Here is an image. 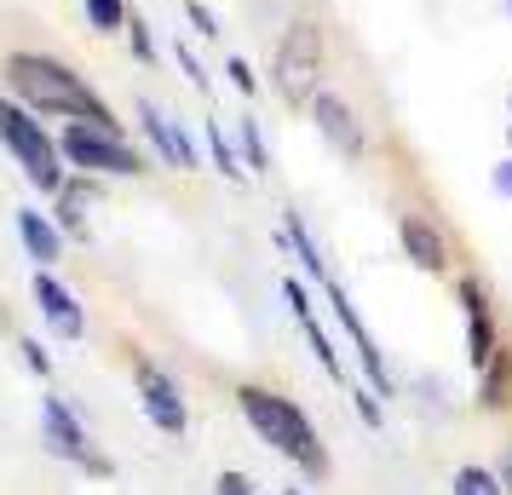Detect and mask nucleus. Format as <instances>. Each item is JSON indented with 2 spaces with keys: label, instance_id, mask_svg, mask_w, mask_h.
<instances>
[{
  "label": "nucleus",
  "instance_id": "a878e982",
  "mask_svg": "<svg viewBox=\"0 0 512 495\" xmlns=\"http://www.w3.org/2000/svg\"><path fill=\"white\" fill-rule=\"evenodd\" d=\"M213 495H254V484H248L242 472H219V484H213Z\"/></svg>",
  "mask_w": 512,
  "mask_h": 495
},
{
  "label": "nucleus",
  "instance_id": "a211bd4d",
  "mask_svg": "<svg viewBox=\"0 0 512 495\" xmlns=\"http://www.w3.org/2000/svg\"><path fill=\"white\" fill-rule=\"evenodd\" d=\"M208 150H213V162H219V173H225L231 185H242V179H248V167L236 162V144L225 139V121H208Z\"/></svg>",
  "mask_w": 512,
  "mask_h": 495
},
{
  "label": "nucleus",
  "instance_id": "f03ea898",
  "mask_svg": "<svg viewBox=\"0 0 512 495\" xmlns=\"http://www.w3.org/2000/svg\"><path fill=\"white\" fill-rule=\"evenodd\" d=\"M236 403H242L248 426H254L277 455H288V461H294L300 472H311V478L328 472V449L317 444V432H311V421L300 415V403H288L282 392H265V386H242Z\"/></svg>",
  "mask_w": 512,
  "mask_h": 495
},
{
  "label": "nucleus",
  "instance_id": "c756f323",
  "mask_svg": "<svg viewBox=\"0 0 512 495\" xmlns=\"http://www.w3.org/2000/svg\"><path fill=\"white\" fill-rule=\"evenodd\" d=\"M495 190H501V196H512V156L495 167Z\"/></svg>",
  "mask_w": 512,
  "mask_h": 495
},
{
  "label": "nucleus",
  "instance_id": "7ed1b4c3",
  "mask_svg": "<svg viewBox=\"0 0 512 495\" xmlns=\"http://www.w3.org/2000/svg\"><path fill=\"white\" fill-rule=\"evenodd\" d=\"M0 139H6L12 156H18V167H24V179L35 190H64V150H58V139L35 121L29 104L0 98Z\"/></svg>",
  "mask_w": 512,
  "mask_h": 495
},
{
  "label": "nucleus",
  "instance_id": "b1692460",
  "mask_svg": "<svg viewBox=\"0 0 512 495\" xmlns=\"http://www.w3.org/2000/svg\"><path fill=\"white\" fill-rule=\"evenodd\" d=\"M351 403H357L363 426H380V421H386V415H380V392H369V398H363V386H357V392H351Z\"/></svg>",
  "mask_w": 512,
  "mask_h": 495
},
{
  "label": "nucleus",
  "instance_id": "9d476101",
  "mask_svg": "<svg viewBox=\"0 0 512 495\" xmlns=\"http://www.w3.org/2000/svg\"><path fill=\"white\" fill-rule=\"evenodd\" d=\"M323 294H328V311L346 323V334H351V346H357V357H363V375H369V392H380V398H392V375H386V357H380V346H374V334L363 329V317L351 311V300L340 294L334 283H323Z\"/></svg>",
  "mask_w": 512,
  "mask_h": 495
},
{
  "label": "nucleus",
  "instance_id": "bb28decb",
  "mask_svg": "<svg viewBox=\"0 0 512 495\" xmlns=\"http://www.w3.org/2000/svg\"><path fill=\"white\" fill-rule=\"evenodd\" d=\"M24 363H29V369H35V375H41V380L52 375V357L41 352V340H24Z\"/></svg>",
  "mask_w": 512,
  "mask_h": 495
},
{
  "label": "nucleus",
  "instance_id": "412c9836",
  "mask_svg": "<svg viewBox=\"0 0 512 495\" xmlns=\"http://www.w3.org/2000/svg\"><path fill=\"white\" fill-rule=\"evenodd\" d=\"M455 495H507V484L484 467H461L455 472Z\"/></svg>",
  "mask_w": 512,
  "mask_h": 495
},
{
  "label": "nucleus",
  "instance_id": "20e7f679",
  "mask_svg": "<svg viewBox=\"0 0 512 495\" xmlns=\"http://www.w3.org/2000/svg\"><path fill=\"white\" fill-rule=\"evenodd\" d=\"M317 75H323V29L300 18V24L282 29V47H277V93L288 104H311V98L323 93L317 87Z\"/></svg>",
  "mask_w": 512,
  "mask_h": 495
},
{
  "label": "nucleus",
  "instance_id": "0eeeda50",
  "mask_svg": "<svg viewBox=\"0 0 512 495\" xmlns=\"http://www.w3.org/2000/svg\"><path fill=\"white\" fill-rule=\"evenodd\" d=\"M139 110V127H144V139L156 144V156H162L167 167H179V173H190V167H202V150H196V139H190L179 121L167 116L162 104H150V98H139L133 104Z\"/></svg>",
  "mask_w": 512,
  "mask_h": 495
},
{
  "label": "nucleus",
  "instance_id": "cd10ccee",
  "mask_svg": "<svg viewBox=\"0 0 512 495\" xmlns=\"http://www.w3.org/2000/svg\"><path fill=\"white\" fill-rule=\"evenodd\" d=\"M133 52H139L144 64L156 58V47H150V29H144V18H133Z\"/></svg>",
  "mask_w": 512,
  "mask_h": 495
},
{
  "label": "nucleus",
  "instance_id": "f3484780",
  "mask_svg": "<svg viewBox=\"0 0 512 495\" xmlns=\"http://www.w3.org/2000/svg\"><path fill=\"white\" fill-rule=\"evenodd\" d=\"M288 242H294V254H300L305 277H317V288H323L328 283V265H323V254H317V242H311V231H305L300 213H288Z\"/></svg>",
  "mask_w": 512,
  "mask_h": 495
},
{
  "label": "nucleus",
  "instance_id": "39448f33",
  "mask_svg": "<svg viewBox=\"0 0 512 495\" xmlns=\"http://www.w3.org/2000/svg\"><path fill=\"white\" fill-rule=\"evenodd\" d=\"M58 150H64L75 167H87V173H110V179L144 173L139 150L121 139V133H110V127H93V121H70V127L58 133Z\"/></svg>",
  "mask_w": 512,
  "mask_h": 495
},
{
  "label": "nucleus",
  "instance_id": "9b49d317",
  "mask_svg": "<svg viewBox=\"0 0 512 495\" xmlns=\"http://www.w3.org/2000/svg\"><path fill=\"white\" fill-rule=\"evenodd\" d=\"M35 306H41V317H47V329L58 334V340H81V334H87V311H81V300H75L52 271H41V265H35Z\"/></svg>",
  "mask_w": 512,
  "mask_h": 495
},
{
  "label": "nucleus",
  "instance_id": "4be33fe9",
  "mask_svg": "<svg viewBox=\"0 0 512 495\" xmlns=\"http://www.w3.org/2000/svg\"><path fill=\"white\" fill-rule=\"evenodd\" d=\"M242 127V156H248V173H265L271 156H265V139H259V121H236Z\"/></svg>",
  "mask_w": 512,
  "mask_h": 495
},
{
  "label": "nucleus",
  "instance_id": "6ab92c4d",
  "mask_svg": "<svg viewBox=\"0 0 512 495\" xmlns=\"http://www.w3.org/2000/svg\"><path fill=\"white\" fill-rule=\"evenodd\" d=\"M87 202H93L87 185H64L58 190V225L64 231H87Z\"/></svg>",
  "mask_w": 512,
  "mask_h": 495
},
{
  "label": "nucleus",
  "instance_id": "f8f14e48",
  "mask_svg": "<svg viewBox=\"0 0 512 495\" xmlns=\"http://www.w3.org/2000/svg\"><path fill=\"white\" fill-rule=\"evenodd\" d=\"M455 294H461V306H466V357L484 369L489 357H495V346H501V340H495V323H489V300H484V288L472 283V277H461Z\"/></svg>",
  "mask_w": 512,
  "mask_h": 495
},
{
  "label": "nucleus",
  "instance_id": "5701e85b",
  "mask_svg": "<svg viewBox=\"0 0 512 495\" xmlns=\"http://www.w3.org/2000/svg\"><path fill=\"white\" fill-rule=\"evenodd\" d=\"M225 70H231V87H236V93H248V98L259 93V75L248 70V58H231V64H225Z\"/></svg>",
  "mask_w": 512,
  "mask_h": 495
},
{
  "label": "nucleus",
  "instance_id": "aec40b11",
  "mask_svg": "<svg viewBox=\"0 0 512 495\" xmlns=\"http://www.w3.org/2000/svg\"><path fill=\"white\" fill-rule=\"evenodd\" d=\"M87 24H93L98 35H116V29L127 24V0H87Z\"/></svg>",
  "mask_w": 512,
  "mask_h": 495
},
{
  "label": "nucleus",
  "instance_id": "4468645a",
  "mask_svg": "<svg viewBox=\"0 0 512 495\" xmlns=\"http://www.w3.org/2000/svg\"><path fill=\"white\" fill-rule=\"evenodd\" d=\"M397 242H403V254L420 265V271H443L449 265V254H443V236L426 225V219H415V213H403L397 219Z\"/></svg>",
  "mask_w": 512,
  "mask_h": 495
},
{
  "label": "nucleus",
  "instance_id": "1a4fd4ad",
  "mask_svg": "<svg viewBox=\"0 0 512 495\" xmlns=\"http://www.w3.org/2000/svg\"><path fill=\"white\" fill-rule=\"evenodd\" d=\"M133 380H139V398H144V415L162 426V432H185L190 415H185V398H179V386L150 363V357H139L133 363Z\"/></svg>",
  "mask_w": 512,
  "mask_h": 495
},
{
  "label": "nucleus",
  "instance_id": "6e6552de",
  "mask_svg": "<svg viewBox=\"0 0 512 495\" xmlns=\"http://www.w3.org/2000/svg\"><path fill=\"white\" fill-rule=\"evenodd\" d=\"M305 110H311V121H317V133H323V139L334 144L346 162H357V156L369 150V139H363V121L351 116V104L340 93H317Z\"/></svg>",
  "mask_w": 512,
  "mask_h": 495
},
{
  "label": "nucleus",
  "instance_id": "ddd939ff",
  "mask_svg": "<svg viewBox=\"0 0 512 495\" xmlns=\"http://www.w3.org/2000/svg\"><path fill=\"white\" fill-rule=\"evenodd\" d=\"M18 236H24L29 260L41 265V271H52V265L64 260V231L52 225L47 213H35V208H18Z\"/></svg>",
  "mask_w": 512,
  "mask_h": 495
},
{
  "label": "nucleus",
  "instance_id": "2f4dec72",
  "mask_svg": "<svg viewBox=\"0 0 512 495\" xmlns=\"http://www.w3.org/2000/svg\"><path fill=\"white\" fill-rule=\"evenodd\" d=\"M288 495H305V490H288Z\"/></svg>",
  "mask_w": 512,
  "mask_h": 495
},
{
  "label": "nucleus",
  "instance_id": "dca6fc26",
  "mask_svg": "<svg viewBox=\"0 0 512 495\" xmlns=\"http://www.w3.org/2000/svg\"><path fill=\"white\" fill-rule=\"evenodd\" d=\"M512 403V352L495 346V357L484 363V386H478V409H507Z\"/></svg>",
  "mask_w": 512,
  "mask_h": 495
},
{
  "label": "nucleus",
  "instance_id": "2eb2a0df",
  "mask_svg": "<svg viewBox=\"0 0 512 495\" xmlns=\"http://www.w3.org/2000/svg\"><path fill=\"white\" fill-rule=\"evenodd\" d=\"M282 300L294 306V317H300L305 340H311V352H317V363H323V375H334V380H340V352L328 346V334H323V323H317V311H311V300H305V288H300V283H282Z\"/></svg>",
  "mask_w": 512,
  "mask_h": 495
},
{
  "label": "nucleus",
  "instance_id": "393cba45",
  "mask_svg": "<svg viewBox=\"0 0 512 495\" xmlns=\"http://www.w3.org/2000/svg\"><path fill=\"white\" fill-rule=\"evenodd\" d=\"M173 52H179V70L190 75V87H208V70H202V64H196V52H190L185 41H179V47H173Z\"/></svg>",
  "mask_w": 512,
  "mask_h": 495
},
{
  "label": "nucleus",
  "instance_id": "423d86ee",
  "mask_svg": "<svg viewBox=\"0 0 512 495\" xmlns=\"http://www.w3.org/2000/svg\"><path fill=\"white\" fill-rule=\"evenodd\" d=\"M41 426H47V444H52V455H64V461H75V467H87V472H98V478H110V461L104 455H93V444H87V432H81V421H75L70 409L58 398H47L41 403Z\"/></svg>",
  "mask_w": 512,
  "mask_h": 495
},
{
  "label": "nucleus",
  "instance_id": "c85d7f7f",
  "mask_svg": "<svg viewBox=\"0 0 512 495\" xmlns=\"http://www.w3.org/2000/svg\"><path fill=\"white\" fill-rule=\"evenodd\" d=\"M190 18H196V29H202L208 41H213V35H219V24H213V18H208V6H196V0H190Z\"/></svg>",
  "mask_w": 512,
  "mask_h": 495
},
{
  "label": "nucleus",
  "instance_id": "7c9ffc66",
  "mask_svg": "<svg viewBox=\"0 0 512 495\" xmlns=\"http://www.w3.org/2000/svg\"><path fill=\"white\" fill-rule=\"evenodd\" d=\"M501 484H507V495H512V449L501 455Z\"/></svg>",
  "mask_w": 512,
  "mask_h": 495
},
{
  "label": "nucleus",
  "instance_id": "f257e3e1",
  "mask_svg": "<svg viewBox=\"0 0 512 495\" xmlns=\"http://www.w3.org/2000/svg\"><path fill=\"white\" fill-rule=\"evenodd\" d=\"M6 87L18 93V104H29L35 116H70V121H93L121 133L116 110L87 87V75H75L70 64H58L47 52H12L6 58Z\"/></svg>",
  "mask_w": 512,
  "mask_h": 495
},
{
  "label": "nucleus",
  "instance_id": "473e14b6",
  "mask_svg": "<svg viewBox=\"0 0 512 495\" xmlns=\"http://www.w3.org/2000/svg\"><path fill=\"white\" fill-rule=\"evenodd\" d=\"M507 12H512V0H507Z\"/></svg>",
  "mask_w": 512,
  "mask_h": 495
}]
</instances>
